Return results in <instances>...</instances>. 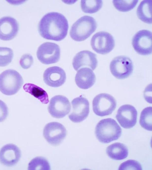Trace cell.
<instances>
[{
  "label": "cell",
  "instance_id": "obj_29",
  "mask_svg": "<svg viewBox=\"0 0 152 170\" xmlns=\"http://www.w3.org/2000/svg\"><path fill=\"white\" fill-rule=\"evenodd\" d=\"M8 114V109L6 104L0 100V122L3 121Z\"/></svg>",
  "mask_w": 152,
  "mask_h": 170
},
{
  "label": "cell",
  "instance_id": "obj_27",
  "mask_svg": "<svg viewBox=\"0 0 152 170\" xmlns=\"http://www.w3.org/2000/svg\"><path fill=\"white\" fill-rule=\"evenodd\" d=\"M118 170H142V168L141 165L138 161L134 160H129L122 163L119 166Z\"/></svg>",
  "mask_w": 152,
  "mask_h": 170
},
{
  "label": "cell",
  "instance_id": "obj_22",
  "mask_svg": "<svg viewBox=\"0 0 152 170\" xmlns=\"http://www.w3.org/2000/svg\"><path fill=\"white\" fill-rule=\"evenodd\" d=\"M103 2L102 0H84L81 1V7L84 13H93L99 11L102 7Z\"/></svg>",
  "mask_w": 152,
  "mask_h": 170
},
{
  "label": "cell",
  "instance_id": "obj_15",
  "mask_svg": "<svg viewBox=\"0 0 152 170\" xmlns=\"http://www.w3.org/2000/svg\"><path fill=\"white\" fill-rule=\"evenodd\" d=\"M19 25L17 20L9 16L0 19V39L5 41L12 40L17 35Z\"/></svg>",
  "mask_w": 152,
  "mask_h": 170
},
{
  "label": "cell",
  "instance_id": "obj_12",
  "mask_svg": "<svg viewBox=\"0 0 152 170\" xmlns=\"http://www.w3.org/2000/svg\"><path fill=\"white\" fill-rule=\"evenodd\" d=\"M71 105L68 99L62 95H58L50 100L48 107V112L53 117L61 118L69 114Z\"/></svg>",
  "mask_w": 152,
  "mask_h": 170
},
{
  "label": "cell",
  "instance_id": "obj_17",
  "mask_svg": "<svg viewBox=\"0 0 152 170\" xmlns=\"http://www.w3.org/2000/svg\"><path fill=\"white\" fill-rule=\"evenodd\" d=\"M21 156V151L16 145L7 144L0 150V162L7 166H11L16 164Z\"/></svg>",
  "mask_w": 152,
  "mask_h": 170
},
{
  "label": "cell",
  "instance_id": "obj_14",
  "mask_svg": "<svg viewBox=\"0 0 152 170\" xmlns=\"http://www.w3.org/2000/svg\"><path fill=\"white\" fill-rule=\"evenodd\" d=\"M45 82L53 87H58L65 82L66 74L64 70L60 67L54 66L47 68L43 75Z\"/></svg>",
  "mask_w": 152,
  "mask_h": 170
},
{
  "label": "cell",
  "instance_id": "obj_25",
  "mask_svg": "<svg viewBox=\"0 0 152 170\" xmlns=\"http://www.w3.org/2000/svg\"><path fill=\"white\" fill-rule=\"evenodd\" d=\"M138 1V0H113V3L115 7L118 11L126 12L133 9Z\"/></svg>",
  "mask_w": 152,
  "mask_h": 170
},
{
  "label": "cell",
  "instance_id": "obj_19",
  "mask_svg": "<svg viewBox=\"0 0 152 170\" xmlns=\"http://www.w3.org/2000/svg\"><path fill=\"white\" fill-rule=\"evenodd\" d=\"M106 152L111 158L115 160H120L126 158L128 155V150L127 147L120 143H115L108 146Z\"/></svg>",
  "mask_w": 152,
  "mask_h": 170
},
{
  "label": "cell",
  "instance_id": "obj_3",
  "mask_svg": "<svg viewBox=\"0 0 152 170\" xmlns=\"http://www.w3.org/2000/svg\"><path fill=\"white\" fill-rule=\"evenodd\" d=\"M97 26L96 22L93 17L84 16L72 25L70 31V35L75 41H83L90 36L95 31Z\"/></svg>",
  "mask_w": 152,
  "mask_h": 170
},
{
  "label": "cell",
  "instance_id": "obj_26",
  "mask_svg": "<svg viewBox=\"0 0 152 170\" xmlns=\"http://www.w3.org/2000/svg\"><path fill=\"white\" fill-rule=\"evenodd\" d=\"M13 57V53L12 49L0 47V66L8 65L12 61Z\"/></svg>",
  "mask_w": 152,
  "mask_h": 170
},
{
  "label": "cell",
  "instance_id": "obj_1",
  "mask_svg": "<svg viewBox=\"0 0 152 170\" xmlns=\"http://www.w3.org/2000/svg\"><path fill=\"white\" fill-rule=\"evenodd\" d=\"M69 28L68 21L62 14L51 12L44 15L40 21L38 30L43 38L60 41L66 36Z\"/></svg>",
  "mask_w": 152,
  "mask_h": 170
},
{
  "label": "cell",
  "instance_id": "obj_8",
  "mask_svg": "<svg viewBox=\"0 0 152 170\" xmlns=\"http://www.w3.org/2000/svg\"><path fill=\"white\" fill-rule=\"evenodd\" d=\"M37 55L38 60L45 64L55 63L59 60L60 49L56 44L51 42H45L38 47Z\"/></svg>",
  "mask_w": 152,
  "mask_h": 170
},
{
  "label": "cell",
  "instance_id": "obj_10",
  "mask_svg": "<svg viewBox=\"0 0 152 170\" xmlns=\"http://www.w3.org/2000/svg\"><path fill=\"white\" fill-rule=\"evenodd\" d=\"M44 137L51 144L56 146L60 144L65 138L66 130L61 123L52 122L45 126L43 131Z\"/></svg>",
  "mask_w": 152,
  "mask_h": 170
},
{
  "label": "cell",
  "instance_id": "obj_4",
  "mask_svg": "<svg viewBox=\"0 0 152 170\" xmlns=\"http://www.w3.org/2000/svg\"><path fill=\"white\" fill-rule=\"evenodd\" d=\"M23 84L20 74L13 69L7 70L0 74V91L7 95H12L19 90Z\"/></svg>",
  "mask_w": 152,
  "mask_h": 170
},
{
  "label": "cell",
  "instance_id": "obj_9",
  "mask_svg": "<svg viewBox=\"0 0 152 170\" xmlns=\"http://www.w3.org/2000/svg\"><path fill=\"white\" fill-rule=\"evenodd\" d=\"M151 32L143 29L139 31L132 38V44L135 51L140 54L147 55L152 53Z\"/></svg>",
  "mask_w": 152,
  "mask_h": 170
},
{
  "label": "cell",
  "instance_id": "obj_20",
  "mask_svg": "<svg viewBox=\"0 0 152 170\" xmlns=\"http://www.w3.org/2000/svg\"><path fill=\"white\" fill-rule=\"evenodd\" d=\"M152 0L142 1L137 8L136 13L138 18L143 22L152 23Z\"/></svg>",
  "mask_w": 152,
  "mask_h": 170
},
{
  "label": "cell",
  "instance_id": "obj_7",
  "mask_svg": "<svg viewBox=\"0 0 152 170\" xmlns=\"http://www.w3.org/2000/svg\"><path fill=\"white\" fill-rule=\"evenodd\" d=\"M91 45L92 49L96 53L105 54L114 48L115 41L113 36L104 31L97 32L92 37Z\"/></svg>",
  "mask_w": 152,
  "mask_h": 170
},
{
  "label": "cell",
  "instance_id": "obj_24",
  "mask_svg": "<svg viewBox=\"0 0 152 170\" xmlns=\"http://www.w3.org/2000/svg\"><path fill=\"white\" fill-rule=\"evenodd\" d=\"M28 169L50 170V166L48 161L45 158L37 157L32 159L28 164Z\"/></svg>",
  "mask_w": 152,
  "mask_h": 170
},
{
  "label": "cell",
  "instance_id": "obj_21",
  "mask_svg": "<svg viewBox=\"0 0 152 170\" xmlns=\"http://www.w3.org/2000/svg\"><path fill=\"white\" fill-rule=\"evenodd\" d=\"M23 89L27 92L39 100L42 103L46 104L49 101L48 94L42 88L33 84L28 83L25 84Z\"/></svg>",
  "mask_w": 152,
  "mask_h": 170
},
{
  "label": "cell",
  "instance_id": "obj_18",
  "mask_svg": "<svg viewBox=\"0 0 152 170\" xmlns=\"http://www.w3.org/2000/svg\"><path fill=\"white\" fill-rule=\"evenodd\" d=\"M96 79L95 75L92 70L88 67H83L78 71L75 80L79 88L86 89L94 84Z\"/></svg>",
  "mask_w": 152,
  "mask_h": 170
},
{
  "label": "cell",
  "instance_id": "obj_28",
  "mask_svg": "<svg viewBox=\"0 0 152 170\" xmlns=\"http://www.w3.org/2000/svg\"><path fill=\"white\" fill-rule=\"evenodd\" d=\"M33 63V57L31 54H28L23 55L20 61V65L24 69H27L30 68Z\"/></svg>",
  "mask_w": 152,
  "mask_h": 170
},
{
  "label": "cell",
  "instance_id": "obj_23",
  "mask_svg": "<svg viewBox=\"0 0 152 170\" xmlns=\"http://www.w3.org/2000/svg\"><path fill=\"white\" fill-rule=\"evenodd\" d=\"M140 123L144 129L152 131V107H148L143 109L141 112Z\"/></svg>",
  "mask_w": 152,
  "mask_h": 170
},
{
  "label": "cell",
  "instance_id": "obj_16",
  "mask_svg": "<svg viewBox=\"0 0 152 170\" xmlns=\"http://www.w3.org/2000/svg\"><path fill=\"white\" fill-rule=\"evenodd\" d=\"M97 63L96 54L88 50L78 52L74 57L72 61L73 67L76 71L85 67H89L94 70L96 67Z\"/></svg>",
  "mask_w": 152,
  "mask_h": 170
},
{
  "label": "cell",
  "instance_id": "obj_5",
  "mask_svg": "<svg viewBox=\"0 0 152 170\" xmlns=\"http://www.w3.org/2000/svg\"><path fill=\"white\" fill-rule=\"evenodd\" d=\"M93 109L97 115L103 116L111 114L116 106V102L111 95L102 93L96 95L92 102Z\"/></svg>",
  "mask_w": 152,
  "mask_h": 170
},
{
  "label": "cell",
  "instance_id": "obj_11",
  "mask_svg": "<svg viewBox=\"0 0 152 170\" xmlns=\"http://www.w3.org/2000/svg\"><path fill=\"white\" fill-rule=\"evenodd\" d=\"M71 105L72 112L69 118L72 121L80 122L87 118L89 112V104L87 99L80 96L74 99Z\"/></svg>",
  "mask_w": 152,
  "mask_h": 170
},
{
  "label": "cell",
  "instance_id": "obj_2",
  "mask_svg": "<svg viewBox=\"0 0 152 170\" xmlns=\"http://www.w3.org/2000/svg\"><path fill=\"white\" fill-rule=\"evenodd\" d=\"M122 130L114 119L107 118L100 120L95 128V134L98 140L103 143H108L117 140L121 136Z\"/></svg>",
  "mask_w": 152,
  "mask_h": 170
},
{
  "label": "cell",
  "instance_id": "obj_13",
  "mask_svg": "<svg viewBox=\"0 0 152 170\" xmlns=\"http://www.w3.org/2000/svg\"><path fill=\"white\" fill-rule=\"evenodd\" d=\"M137 111L130 105H124L118 109L116 118L120 125L126 129L132 127L137 123Z\"/></svg>",
  "mask_w": 152,
  "mask_h": 170
},
{
  "label": "cell",
  "instance_id": "obj_6",
  "mask_svg": "<svg viewBox=\"0 0 152 170\" xmlns=\"http://www.w3.org/2000/svg\"><path fill=\"white\" fill-rule=\"evenodd\" d=\"M110 70L112 75L119 79L126 78L132 73L133 70L132 60L125 56L115 57L110 62Z\"/></svg>",
  "mask_w": 152,
  "mask_h": 170
}]
</instances>
